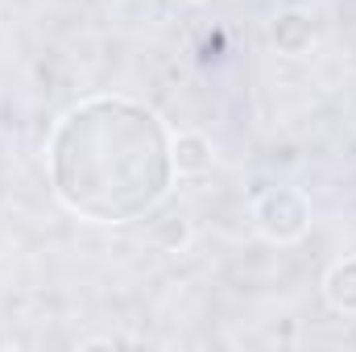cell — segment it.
I'll list each match as a JSON object with an SVG mask.
<instances>
[{
    "label": "cell",
    "instance_id": "6da1fadb",
    "mask_svg": "<svg viewBox=\"0 0 356 352\" xmlns=\"http://www.w3.org/2000/svg\"><path fill=\"white\" fill-rule=\"evenodd\" d=\"M253 220H257V228H261L266 241H273V245H294L311 228V203L294 186H273L266 195H257Z\"/></svg>",
    "mask_w": 356,
    "mask_h": 352
},
{
    "label": "cell",
    "instance_id": "7a4b0ae2",
    "mask_svg": "<svg viewBox=\"0 0 356 352\" xmlns=\"http://www.w3.org/2000/svg\"><path fill=\"white\" fill-rule=\"evenodd\" d=\"M211 141L203 137V133H195V129H182L170 137V170L182 178L191 175H203L207 166H211Z\"/></svg>",
    "mask_w": 356,
    "mask_h": 352
},
{
    "label": "cell",
    "instance_id": "277c9868",
    "mask_svg": "<svg viewBox=\"0 0 356 352\" xmlns=\"http://www.w3.org/2000/svg\"><path fill=\"white\" fill-rule=\"evenodd\" d=\"M323 298L332 311L340 315H356V257H344L327 269L323 278Z\"/></svg>",
    "mask_w": 356,
    "mask_h": 352
},
{
    "label": "cell",
    "instance_id": "3957f363",
    "mask_svg": "<svg viewBox=\"0 0 356 352\" xmlns=\"http://www.w3.org/2000/svg\"><path fill=\"white\" fill-rule=\"evenodd\" d=\"M269 33H273V46H277L282 54H290V58L307 54L311 42H315V25H311V17H307L302 8H286V13L273 21Z\"/></svg>",
    "mask_w": 356,
    "mask_h": 352
}]
</instances>
